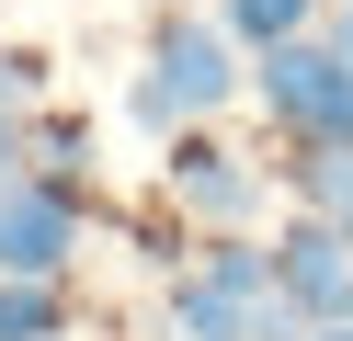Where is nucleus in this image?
<instances>
[{"mask_svg": "<svg viewBox=\"0 0 353 341\" xmlns=\"http://www.w3.org/2000/svg\"><path fill=\"white\" fill-rule=\"evenodd\" d=\"M262 114H274L296 148H353V57L330 34L262 45Z\"/></svg>", "mask_w": 353, "mask_h": 341, "instance_id": "nucleus-1", "label": "nucleus"}, {"mask_svg": "<svg viewBox=\"0 0 353 341\" xmlns=\"http://www.w3.org/2000/svg\"><path fill=\"white\" fill-rule=\"evenodd\" d=\"M80 262V182H12L0 194V273H23V285H69Z\"/></svg>", "mask_w": 353, "mask_h": 341, "instance_id": "nucleus-2", "label": "nucleus"}, {"mask_svg": "<svg viewBox=\"0 0 353 341\" xmlns=\"http://www.w3.org/2000/svg\"><path fill=\"white\" fill-rule=\"evenodd\" d=\"M274 296L307 318V330L353 318V227H330V216H296V227H274Z\"/></svg>", "mask_w": 353, "mask_h": 341, "instance_id": "nucleus-3", "label": "nucleus"}, {"mask_svg": "<svg viewBox=\"0 0 353 341\" xmlns=\"http://www.w3.org/2000/svg\"><path fill=\"white\" fill-rule=\"evenodd\" d=\"M148 80L183 103V125L194 114H216L239 91V68H228V23H160V45H148Z\"/></svg>", "mask_w": 353, "mask_h": 341, "instance_id": "nucleus-4", "label": "nucleus"}, {"mask_svg": "<svg viewBox=\"0 0 353 341\" xmlns=\"http://www.w3.org/2000/svg\"><path fill=\"white\" fill-rule=\"evenodd\" d=\"M171 194H183L194 216H251V205H262V182L239 171L216 136H183V148H171Z\"/></svg>", "mask_w": 353, "mask_h": 341, "instance_id": "nucleus-5", "label": "nucleus"}, {"mask_svg": "<svg viewBox=\"0 0 353 341\" xmlns=\"http://www.w3.org/2000/svg\"><path fill=\"white\" fill-rule=\"evenodd\" d=\"M183 273H205L216 296H251V307H262V296H274V239H205Z\"/></svg>", "mask_w": 353, "mask_h": 341, "instance_id": "nucleus-6", "label": "nucleus"}, {"mask_svg": "<svg viewBox=\"0 0 353 341\" xmlns=\"http://www.w3.org/2000/svg\"><path fill=\"white\" fill-rule=\"evenodd\" d=\"M285 182H296V205H307V216L353 227V148H296V159H285Z\"/></svg>", "mask_w": 353, "mask_h": 341, "instance_id": "nucleus-7", "label": "nucleus"}, {"mask_svg": "<svg viewBox=\"0 0 353 341\" xmlns=\"http://www.w3.org/2000/svg\"><path fill=\"white\" fill-rule=\"evenodd\" d=\"M0 341H69V285H23V273H0Z\"/></svg>", "mask_w": 353, "mask_h": 341, "instance_id": "nucleus-8", "label": "nucleus"}, {"mask_svg": "<svg viewBox=\"0 0 353 341\" xmlns=\"http://www.w3.org/2000/svg\"><path fill=\"white\" fill-rule=\"evenodd\" d=\"M307 12H319V0H216V23H228L239 45H296Z\"/></svg>", "mask_w": 353, "mask_h": 341, "instance_id": "nucleus-9", "label": "nucleus"}, {"mask_svg": "<svg viewBox=\"0 0 353 341\" xmlns=\"http://www.w3.org/2000/svg\"><path fill=\"white\" fill-rule=\"evenodd\" d=\"M34 91H46V57L34 45H0V114H23Z\"/></svg>", "mask_w": 353, "mask_h": 341, "instance_id": "nucleus-10", "label": "nucleus"}, {"mask_svg": "<svg viewBox=\"0 0 353 341\" xmlns=\"http://www.w3.org/2000/svg\"><path fill=\"white\" fill-rule=\"evenodd\" d=\"M125 114H137V125H148V136H171V125H183V103H171V91H160V80H137V91H125Z\"/></svg>", "mask_w": 353, "mask_h": 341, "instance_id": "nucleus-11", "label": "nucleus"}, {"mask_svg": "<svg viewBox=\"0 0 353 341\" xmlns=\"http://www.w3.org/2000/svg\"><path fill=\"white\" fill-rule=\"evenodd\" d=\"M12 182H34V148H23V114H0V194Z\"/></svg>", "mask_w": 353, "mask_h": 341, "instance_id": "nucleus-12", "label": "nucleus"}, {"mask_svg": "<svg viewBox=\"0 0 353 341\" xmlns=\"http://www.w3.org/2000/svg\"><path fill=\"white\" fill-rule=\"evenodd\" d=\"M330 45H342V57H353V0H342V12H330Z\"/></svg>", "mask_w": 353, "mask_h": 341, "instance_id": "nucleus-13", "label": "nucleus"}, {"mask_svg": "<svg viewBox=\"0 0 353 341\" xmlns=\"http://www.w3.org/2000/svg\"><path fill=\"white\" fill-rule=\"evenodd\" d=\"M307 341H353V318H330V330H307Z\"/></svg>", "mask_w": 353, "mask_h": 341, "instance_id": "nucleus-14", "label": "nucleus"}]
</instances>
